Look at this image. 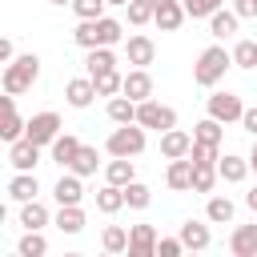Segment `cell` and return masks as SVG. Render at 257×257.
Wrapping results in <instances>:
<instances>
[{
	"instance_id": "obj_19",
	"label": "cell",
	"mask_w": 257,
	"mask_h": 257,
	"mask_svg": "<svg viewBox=\"0 0 257 257\" xmlns=\"http://www.w3.org/2000/svg\"><path fill=\"white\" fill-rule=\"evenodd\" d=\"M24 128H28V120H20V112H16V96L8 92V96H4V128H0V137L12 145V141L24 137Z\"/></svg>"
},
{
	"instance_id": "obj_5",
	"label": "cell",
	"mask_w": 257,
	"mask_h": 257,
	"mask_svg": "<svg viewBox=\"0 0 257 257\" xmlns=\"http://www.w3.org/2000/svg\"><path fill=\"white\" fill-rule=\"evenodd\" d=\"M137 124H145V128H157V133H169V128H177V112L169 108V104H161V100H141L137 104Z\"/></svg>"
},
{
	"instance_id": "obj_47",
	"label": "cell",
	"mask_w": 257,
	"mask_h": 257,
	"mask_svg": "<svg viewBox=\"0 0 257 257\" xmlns=\"http://www.w3.org/2000/svg\"><path fill=\"white\" fill-rule=\"evenodd\" d=\"M245 205H249V209H253V213H257V185H253V189H249V193H245Z\"/></svg>"
},
{
	"instance_id": "obj_43",
	"label": "cell",
	"mask_w": 257,
	"mask_h": 257,
	"mask_svg": "<svg viewBox=\"0 0 257 257\" xmlns=\"http://www.w3.org/2000/svg\"><path fill=\"white\" fill-rule=\"evenodd\" d=\"M185 253V241L181 237H161L157 241V257H181Z\"/></svg>"
},
{
	"instance_id": "obj_17",
	"label": "cell",
	"mask_w": 257,
	"mask_h": 257,
	"mask_svg": "<svg viewBox=\"0 0 257 257\" xmlns=\"http://www.w3.org/2000/svg\"><path fill=\"white\" fill-rule=\"evenodd\" d=\"M249 157H237V153H225L221 161H217V173H221V181H229V185H241L245 177H249Z\"/></svg>"
},
{
	"instance_id": "obj_33",
	"label": "cell",
	"mask_w": 257,
	"mask_h": 257,
	"mask_svg": "<svg viewBox=\"0 0 257 257\" xmlns=\"http://www.w3.org/2000/svg\"><path fill=\"white\" fill-rule=\"evenodd\" d=\"M16 253H20V257H44V253H48V241L40 237V229H24Z\"/></svg>"
},
{
	"instance_id": "obj_25",
	"label": "cell",
	"mask_w": 257,
	"mask_h": 257,
	"mask_svg": "<svg viewBox=\"0 0 257 257\" xmlns=\"http://www.w3.org/2000/svg\"><path fill=\"white\" fill-rule=\"evenodd\" d=\"M128 201H124V185H104L100 193H96V209L104 213V217H112V213H120Z\"/></svg>"
},
{
	"instance_id": "obj_27",
	"label": "cell",
	"mask_w": 257,
	"mask_h": 257,
	"mask_svg": "<svg viewBox=\"0 0 257 257\" xmlns=\"http://www.w3.org/2000/svg\"><path fill=\"white\" fill-rule=\"evenodd\" d=\"M56 229L60 233H80L84 229V209L80 205H60L56 209Z\"/></svg>"
},
{
	"instance_id": "obj_2",
	"label": "cell",
	"mask_w": 257,
	"mask_h": 257,
	"mask_svg": "<svg viewBox=\"0 0 257 257\" xmlns=\"http://www.w3.org/2000/svg\"><path fill=\"white\" fill-rule=\"evenodd\" d=\"M36 76H40V56L36 52H24V56H16V60L4 64V92L20 96V92H28L36 84Z\"/></svg>"
},
{
	"instance_id": "obj_12",
	"label": "cell",
	"mask_w": 257,
	"mask_h": 257,
	"mask_svg": "<svg viewBox=\"0 0 257 257\" xmlns=\"http://www.w3.org/2000/svg\"><path fill=\"white\" fill-rule=\"evenodd\" d=\"M84 177L80 173H60V181L52 185V197H56V205H80V197H84V185H80Z\"/></svg>"
},
{
	"instance_id": "obj_21",
	"label": "cell",
	"mask_w": 257,
	"mask_h": 257,
	"mask_svg": "<svg viewBox=\"0 0 257 257\" xmlns=\"http://www.w3.org/2000/svg\"><path fill=\"white\" fill-rule=\"evenodd\" d=\"M48 153H52V161H56L60 169H68V165L76 161V153H80V141H76L72 133H60V137L48 145Z\"/></svg>"
},
{
	"instance_id": "obj_16",
	"label": "cell",
	"mask_w": 257,
	"mask_h": 257,
	"mask_svg": "<svg viewBox=\"0 0 257 257\" xmlns=\"http://www.w3.org/2000/svg\"><path fill=\"white\" fill-rule=\"evenodd\" d=\"M189 149H193V137H189V133H181V128H169V133H161V157H165V161L189 157Z\"/></svg>"
},
{
	"instance_id": "obj_32",
	"label": "cell",
	"mask_w": 257,
	"mask_h": 257,
	"mask_svg": "<svg viewBox=\"0 0 257 257\" xmlns=\"http://www.w3.org/2000/svg\"><path fill=\"white\" fill-rule=\"evenodd\" d=\"M20 225H24V229H44V225H48V209H44L40 201H24V205H20Z\"/></svg>"
},
{
	"instance_id": "obj_14",
	"label": "cell",
	"mask_w": 257,
	"mask_h": 257,
	"mask_svg": "<svg viewBox=\"0 0 257 257\" xmlns=\"http://www.w3.org/2000/svg\"><path fill=\"white\" fill-rule=\"evenodd\" d=\"M229 253L233 257H257V225H237L229 233Z\"/></svg>"
},
{
	"instance_id": "obj_22",
	"label": "cell",
	"mask_w": 257,
	"mask_h": 257,
	"mask_svg": "<svg viewBox=\"0 0 257 257\" xmlns=\"http://www.w3.org/2000/svg\"><path fill=\"white\" fill-rule=\"evenodd\" d=\"M36 193H40V181H36V173H16L12 181H8V197L12 201H36Z\"/></svg>"
},
{
	"instance_id": "obj_18",
	"label": "cell",
	"mask_w": 257,
	"mask_h": 257,
	"mask_svg": "<svg viewBox=\"0 0 257 257\" xmlns=\"http://www.w3.org/2000/svg\"><path fill=\"white\" fill-rule=\"evenodd\" d=\"M124 96H133L137 104L141 100H149L153 96V76H149V68H133L128 76H124V88H120Z\"/></svg>"
},
{
	"instance_id": "obj_3",
	"label": "cell",
	"mask_w": 257,
	"mask_h": 257,
	"mask_svg": "<svg viewBox=\"0 0 257 257\" xmlns=\"http://www.w3.org/2000/svg\"><path fill=\"white\" fill-rule=\"evenodd\" d=\"M229 64H233V52H225L221 44H209V48L197 56V64H193V80H197L201 88H213V84L225 76Z\"/></svg>"
},
{
	"instance_id": "obj_1",
	"label": "cell",
	"mask_w": 257,
	"mask_h": 257,
	"mask_svg": "<svg viewBox=\"0 0 257 257\" xmlns=\"http://www.w3.org/2000/svg\"><path fill=\"white\" fill-rule=\"evenodd\" d=\"M72 40H76L84 52H88V48H112V44L124 40V28H120V20H112V16H96V20H80L76 32H72Z\"/></svg>"
},
{
	"instance_id": "obj_4",
	"label": "cell",
	"mask_w": 257,
	"mask_h": 257,
	"mask_svg": "<svg viewBox=\"0 0 257 257\" xmlns=\"http://www.w3.org/2000/svg\"><path fill=\"white\" fill-rule=\"evenodd\" d=\"M104 149H108V157H141L145 153V124H120V128H112L108 133V141H104Z\"/></svg>"
},
{
	"instance_id": "obj_38",
	"label": "cell",
	"mask_w": 257,
	"mask_h": 257,
	"mask_svg": "<svg viewBox=\"0 0 257 257\" xmlns=\"http://www.w3.org/2000/svg\"><path fill=\"white\" fill-rule=\"evenodd\" d=\"M233 64L237 68H257V40H237L233 44Z\"/></svg>"
},
{
	"instance_id": "obj_35",
	"label": "cell",
	"mask_w": 257,
	"mask_h": 257,
	"mask_svg": "<svg viewBox=\"0 0 257 257\" xmlns=\"http://www.w3.org/2000/svg\"><path fill=\"white\" fill-rule=\"evenodd\" d=\"M96 165H100L96 149H92V145H80V153H76V161H72L68 169H72V173H80V177H92V173H96Z\"/></svg>"
},
{
	"instance_id": "obj_31",
	"label": "cell",
	"mask_w": 257,
	"mask_h": 257,
	"mask_svg": "<svg viewBox=\"0 0 257 257\" xmlns=\"http://www.w3.org/2000/svg\"><path fill=\"white\" fill-rule=\"evenodd\" d=\"M221 137H225V128H221V120H217V116H205V120H197V124H193V141L221 145Z\"/></svg>"
},
{
	"instance_id": "obj_44",
	"label": "cell",
	"mask_w": 257,
	"mask_h": 257,
	"mask_svg": "<svg viewBox=\"0 0 257 257\" xmlns=\"http://www.w3.org/2000/svg\"><path fill=\"white\" fill-rule=\"evenodd\" d=\"M233 12H237L241 20H253V16H257V0H233Z\"/></svg>"
},
{
	"instance_id": "obj_26",
	"label": "cell",
	"mask_w": 257,
	"mask_h": 257,
	"mask_svg": "<svg viewBox=\"0 0 257 257\" xmlns=\"http://www.w3.org/2000/svg\"><path fill=\"white\" fill-rule=\"evenodd\" d=\"M233 213H237V205L229 197H209V205H205V221H213V225H229Z\"/></svg>"
},
{
	"instance_id": "obj_34",
	"label": "cell",
	"mask_w": 257,
	"mask_h": 257,
	"mask_svg": "<svg viewBox=\"0 0 257 257\" xmlns=\"http://www.w3.org/2000/svg\"><path fill=\"white\" fill-rule=\"evenodd\" d=\"M92 84H96V96H116V92L124 88V76H120L116 68H108V72L92 76Z\"/></svg>"
},
{
	"instance_id": "obj_6",
	"label": "cell",
	"mask_w": 257,
	"mask_h": 257,
	"mask_svg": "<svg viewBox=\"0 0 257 257\" xmlns=\"http://www.w3.org/2000/svg\"><path fill=\"white\" fill-rule=\"evenodd\" d=\"M24 137L28 141H36L40 149L44 145H52L56 137H60V116L48 108V112H36V116H28V128H24Z\"/></svg>"
},
{
	"instance_id": "obj_23",
	"label": "cell",
	"mask_w": 257,
	"mask_h": 257,
	"mask_svg": "<svg viewBox=\"0 0 257 257\" xmlns=\"http://www.w3.org/2000/svg\"><path fill=\"white\" fill-rule=\"evenodd\" d=\"M104 181H108V185H128V181H137L133 157H112V161L104 165Z\"/></svg>"
},
{
	"instance_id": "obj_42",
	"label": "cell",
	"mask_w": 257,
	"mask_h": 257,
	"mask_svg": "<svg viewBox=\"0 0 257 257\" xmlns=\"http://www.w3.org/2000/svg\"><path fill=\"white\" fill-rule=\"evenodd\" d=\"M124 8H128V24H137V28L153 20V0H128Z\"/></svg>"
},
{
	"instance_id": "obj_24",
	"label": "cell",
	"mask_w": 257,
	"mask_h": 257,
	"mask_svg": "<svg viewBox=\"0 0 257 257\" xmlns=\"http://www.w3.org/2000/svg\"><path fill=\"white\" fill-rule=\"evenodd\" d=\"M108 120L112 124H133L137 120V100L124 96V92L120 96H108Z\"/></svg>"
},
{
	"instance_id": "obj_29",
	"label": "cell",
	"mask_w": 257,
	"mask_h": 257,
	"mask_svg": "<svg viewBox=\"0 0 257 257\" xmlns=\"http://www.w3.org/2000/svg\"><path fill=\"white\" fill-rule=\"evenodd\" d=\"M237 20H241L237 12H225V8H217V12L209 16V32H213L217 40H225V36H233V32H237Z\"/></svg>"
},
{
	"instance_id": "obj_7",
	"label": "cell",
	"mask_w": 257,
	"mask_h": 257,
	"mask_svg": "<svg viewBox=\"0 0 257 257\" xmlns=\"http://www.w3.org/2000/svg\"><path fill=\"white\" fill-rule=\"evenodd\" d=\"M8 165H12L16 173H32V169L40 165V145L28 141V137L12 141V145H8Z\"/></svg>"
},
{
	"instance_id": "obj_9",
	"label": "cell",
	"mask_w": 257,
	"mask_h": 257,
	"mask_svg": "<svg viewBox=\"0 0 257 257\" xmlns=\"http://www.w3.org/2000/svg\"><path fill=\"white\" fill-rule=\"evenodd\" d=\"M241 112H245V104H241L237 92H213V96H209V116H217L221 124L241 120Z\"/></svg>"
},
{
	"instance_id": "obj_10",
	"label": "cell",
	"mask_w": 257,
	"mask_h": 257,
	"mask_svg": "<svg viewBox=\"0 0 257 257\" xmlns=\"http://www.w3.org/2000/svg\"><path fill=\"white\" fill-rule=\"evenodd\" d=\"M124 56H128L133 68H149V64L157 60V44H153V36H145V32L128 36V40H124Z\"/></svg>"
},
{
	"instance_id": "obj_39",
	"label": "cell",
	"mask_w": 257,
	"mask_h": 257,
	"mask_svg": "<svg viewBox=\"0 0 257 257\" xmlns=\"http://www.w3.org/2000/svg\"><path fill=\"white\" fill-rule=\"evenodd\" d=\"M217 169L213 165H197L193 169V193H213V185H217Z\"/></svg>"
},
{
	"instance_id": "obj_20",
	"label": "cell",
	"mask_w": 257,
	"mask_h": 257,
	"mask_svg": "<svg viewBox=\"0 0 257 257\" xmlns=\"http://www.w3.org/2000/svg\"><path fill=\"white\" fill-rule=\"evenodd\" d=\"M177 237H181V241H185V249H193V253L209 249V241H213V233H209V225H205V221H185Z\"/></svg>"
},
{
	"instance_id": "obj_49",
	"label": "cell",
	"mask_w": 257,
	"mask_h": 257,
	"mask_svg": "<svg viewBox=\"0 0 257 257\" xmlns=\"http://www.w3.org/2000/svg\"><path fill=\"white\" fill-rule=\"evenodd\" d=\"M48 4H72V0H48Z\"/></svg>"
},
{
	"instance_id": "obj_48",
	"label": "cell",
	"mask_w": 257,
	"mask_h": 257,
	"mask_svg": "<svg viewBox=\"0 0 257 257\" xmlns=\"http://www.w3.org/2000/svg\"><path fill=\"white\" fill-rule=\"evenodd\" d=\"M249 165L257 169V137H253V153H249Z\"/></svg>"
},
{
	"instance_id": "obj_45",
	"label": "cell",
	"mask_w": 257,
	"mask_h": 257,
	"mask_svg": "<svg viewBox=\"0 0 257 257\" xmlns=\"http://www.w3.org/2000/svg\"><path fill=\"white\" fill-rule=\"evenodd\" d=\"M241 128H245V133H249V137H257V104H253V108H245V112H241Z\"/></svg>"
},
{
	"instance_id": "obj_11",
	"label": "cell",
	"mask_w": 257,
	"mask_h": 257,
	"mask_svg": "<svg viewBox=\"0 0 257 257\" xmlns=\"http://www.w3.org/2000/svg\"><path fill=\"white\" fill-rule=\"evenodd\" d=\"M157 229L153 225H133L128 229V257H157Z\"/></svg>"
},
{
	"instance_id": "obj_15",
	"label": "cell",
	"mask_w": 257,
	"mask_h": 257,
	"mask_svg": "<svg viewBox=\"0 0 257 257\" xmlns=\"http://www.w3.org/2000/svg\"><path fill=\"white\" fill-rule=\"evenodd\" d=\"M92 96H96L92 76H76V80H68V84H64V100H68L72 108H88V104H92Z\"/></svg>"
},
{
	"instance_id": "obj_46",
	"label": "cell",
	"mask_w": 257,
	"mask_h": 257,
	"mask_svg": "<svg viewBox=\"0 0 257 257\" xmlns=\"http://www.w3.org/2000/svg\"><path fill=\"white\" fill-rule=\"evenodd\" d=\"M0 60L8 64V60H16V48H12V40H0Z\"/></svg>"
},
{
	"instance_id": "obj_13",
	"label": "cell",
	"mask_w": 257,
	"mask_h": 257,
	"mask_svg": "<svg viewBox=\"0 0 257 257\" xmlns=\"http://www.w3.org/2000/svg\"><path fill=\"white\" fill-rule=\"evenodd\" d=\"M193 161L189 157H177V161H169V169H165V185L173 189V193H185V189H193Z\"/></svg>"
},
{
	"instance_id": "obj_41",
	"label": "cell",
	"mask_w": 257,
	"mask_h": 257,
	"mask_svg": "<svg viewBox=\"0 0 257 257\" xmlns=\"http://www.w3.org/2000/svg\"><path fill=\"white\" fill-rule=\"evenodd\" d=\"M181 4H185V12H189L193 20H209L225 0H181Z\"/></svg>"
},
{
	"instance_id": "obj_36",
	"label": "cell",
	"mask_w": 257,
	"mask_h": 257,
	"mask_svg": "<svg viewBox=\"0 0 257 257\" xmlns=\"http://www.w3.org/2000/svg\"><path fill=\"white\" fill-rule=\"evenodd\" d=\"M221 145H205V141H193V149H189V161L193 165H213L217 169V161H221V153H217Z\"/></svg>"
},
{
	"instance_id": "obj_28",
	"label": "cell",
	"mask_w": 257,
	"mask_h": 257,
	"mask_svg": "<svg viewBox=\"0 0 257 257\" xmlns=\"http://www.w3.org/2000/svg\"><path fill=\"white\" fill-rule=\"evenodd\" d=\"M100 249H104V253H128V229H124V225H104Z\"/></svg>"
},
{
	"instance_id": "obj_50",
	"label": "cell",
	"mask_w": 257,
	"mask_h": 257,
	"mask_svg": "<svg viewBox=\"0 0 257 257\" xmlns=\"http://www.w3.org/2000/svg\"><path fill=\"white\" fill-rule=\"evenodd\" d=\"M108 4H128V0H108Z\"/></svg>"
},
{
	"instance_id": "obj_30",
	"label": "cell",
	"mask_w": 257,
	"mask_h": 257,
	"mask_svg": "<svg viewBox=\"0 0 257 257\" xmlns=\"http://www.w3.org/2000/svg\"><path fill=\"white\" fill-rule=\"evenodd\" d=\"M84 68H88V76H100V72L116 68V56H112V48H88V56H84Z\"/></svg>"
},
{
	"instance_id": "obj_40",
	"label": "cell",
	"mask_w": 257,
	"mask_h": 257,
	"mask_svg": "<svg viewBox=\"0 0 257 257\" xmlns=\"http://www.w3.org/2000/svg\"><path fill=\"white\" fill-rule=\"evenodd\" d=\"M80 20H96V16H104V8H108V0H72L68 4Z\"/></svg>"
},
{
	"instance_id": "obj_8",
	"label": "cell",
	"mask_w": 257,
	"mask_h": 257,
	"mask_svg": "<svg viewBox=\"0 0 257 257\" xmlns=\"http://www.w3.org/2000/svg\"><path fill=\"white\" fill-rule=\"evenodd\" d=\"M185 4L181 0H153V24L161 28V32H177L181 24H185Z\"/></svg>"
},
{
	"instance_id": "obj_37",
	"label": "cell",
	"mask_w": 257,
	"mask_h": 257,
	"mask_svg": "<svg viewBox=\"0 0 257 257\" xmlns=\"http://www.w3.org/2000/svg\"><path fill=\"white\" fill-rule=\"evenodd\" d=\"M124 201H128V209H149L153 189H149V185H141V181H128V185H124Z\"/></svg>"
}]
</instances>
